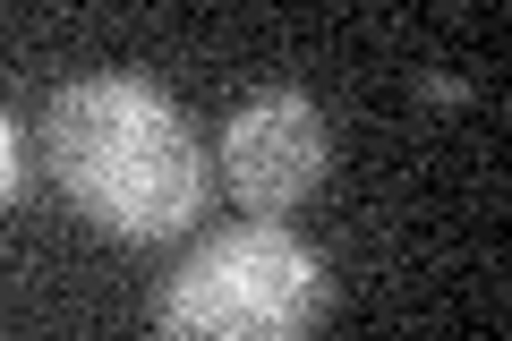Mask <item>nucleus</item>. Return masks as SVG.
Segmentation results:
<instances>
[{"label":"nucleus","instance_id":"nucleus-1","mask_svg":"<svg viewBox=\"0 0 512 341\" xmlns=\"http://www.w3.org/2000/svg\"><path fill=\"white\" fill-rule=\"evenodd\" d=\"M43 154L69 205L120 239H171L205 205V145L146 77H77L43 103Z\"/></svg>","mask_w":512,"mask_h":341},{"label":"nucleus","instance_id":"nucleus-2","mask_svg":"<svg viewBox=\"0 0 512 341\" xmlns=\"http://www.w3.org/2000/svg\"><path fill=\"white\" fill-rule=\"evenodd\" d=\"M325 256L291 239L282 222L214 231L163 273L154 333L163 341H316L325 324Z\"/></svg>","mask_w":512,"mask_h":341},{"label":"nucleus","instance_id":"nucleus-3","mask_svg":"<svg viewBox=\"0 0 512 341\" xmlns=\"http://www.w3.org/2000/svg\"><path fill=\"white\" fill-rule=\"evenodd\" d=\"M325 154H333V128L308 94L274 86V94H248V103L222 120V188L248 205L256 222H282L316 180H325Z\"/></svg>","mask_w":512,"mask_h":341},{"label":"nucleus","instance_id":"nucleus-4","mask_svg":"<svg viewBox=\"0 0 512 341\" xmlns=\"http://www.w3.org/2000/svg\"><path fill=\"white\" fill-rule=\"evenodd\" d=\"M9 197H18V128L0 120V205H9Z\"/></svg>","mask_w":512,"mask_h":341}]
</instances>
